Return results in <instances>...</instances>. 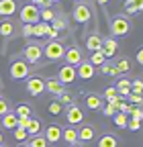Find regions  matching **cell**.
Here are the masks:
<instances>
[{"instance_id":"6da1fadb","label":"cell","mask_w":143,"mask_h":147,"mask_svg":"<svg viewBox=\"0 0 143 147\" xmlns=\"http://www.w3.org/2000/svg\"><path fill=\"white\" fill-rule=\"evenodd\" d=\"M133 29V23H131V18L129 16H125V14H117L113 16V21H111V37H125V35H129Z\"/></svg>"},{"instance_id":"7a4b0ae2","label":"cell","mask_w":143,"mask_h":147,"mask_svg":"<svg viewBox=\"0 0 143 147\" xmlns=\"http://www.w3.org/2000/svg\"><path fill=\"white\" fill-rule=\"evenodd\" d=\"M92 14H94V4L92 2H76L74 6V12H72V16H74L76 23H90L92 21Z\"/></svg>"},{"instance_id":"3957f363","label":"cell","mask_w":143,"mask_h":147,"mask_svg":"<svg viewBox=\"0 0 143 147\" xmlns=\"http://www.w3.org/2000/svg\"><path fill=\"white\" fill-rule=\"evenodd\" d=\"M41 57H43V45H41V43L31 41V43L25 45V49H23V59H25L29 65H35Z\"/></svg>"},{"instance_id":"277c9868","label":"cell","mask_w":143,"mask_h":147,"mask_svg":"<svg viewBox=\"0 0 143 147\" xmlns=\"http://www.w3.org/2000/svg\"><path fill=\"white\" fill-rule=\"evenodd\" d=\"M63 53H65V45L59 43L57 39H51L47 41V45L43 47V55L49 59V61H57V59H63Z\"/></svg>"},{"instance_id":"5b68a950","label":"cell","mask_w":143,"mask_h":147,"mask_svg":"<svg viewBox=\"0 0 143 147\" xmlns=\"http://www.w3.org/2000/svg\"><path fill=\"white\" fill-rule=\"evenodd\" d=\"M29 74H31V65H29L23 57L10 61V78H12V80H27Z\"/></svg>"},{"instance_id":"8992f818","label":"cell","mask_w":143,"mask_h":147,"mask_svg":"<svg viewBox=\"0 0 143 147\" xmlns=\"http://www.w3.org/2000/svg\"><path fill=\"white\" fill-rule=\"evenodd\" d=\"M19 18H21L23 25H35V23H39L41 21V18H39V6L25 4L23 8H19Z\"/></svg>"},{"instance_id":"52a82bcc","label":"cell","mask_w":143,"mask_h":147,"mask_svg":"<svg viewBox=\"0 0 143 147\" xmlns=\"http://www.w3.org/2000/svg\"><path fill=\"white\" fill-rule=\"evenodd\" d=\"M63 59H65V63L67 65H80L82 61H84V55H82V49L78 47V45H69V47H65V53H63Z\"/></svg>"},{"instance_id":"ba28073f","label":"cell","mask_w":143,"mask_h":147,"mask_svg":"<svg viewBox=\"0 0 143 147\" xmlns=\"http://www.w3.org/2000/svg\"><path fill=\"white\" fill-rule=\"evenodd\" d=\"M65 121H67V125H72V127L82 125V123H84V110H82L78 104H69V106L65 108Z\"/></svg>"},{"instance_id":"9c48e42d","label":"cell","mask_w":143,"mask_h":147,"mask_svg":"<svg viewBox=\"0 0 143 147\" xmlns=\"http://www.w3.org/2000/svg\"><path fill=\"white\" fill-rule=\"evenodd\" d=\"M57 80L63 84V86H67V84H74L76 80H78V76H76V67L74 65H61L59 67V71H57Z\"/></svg>"},{"instance_id":"30bf717a","label":"cell","mask_w":143,"mask_h":147,"mask_svg":"<svg viewBox=\"0 0 143 147\" xmlns=\"http://www.w3.org/2000/svg\"><path fill=\"white\" fill-rule=\"evenodd\" d=\"M96 135H98L96 127L88 125V123H82V125H78V139H80V143L94 141V139H96Z\"/></svg>"},{"instance_id":"8fae6325","label":"cell","mask_w":143,"mask_h":147,"mask_svg":"<svg viewBox=\"0 0 143 147\" xmlns=\"http://www.w3.org/2000/svg\"><path fill=\"white\" fill-rule=\"evenodd\" d=\"M27 92L31 96H39L41 92H45V80L39 76H29L27 78Z\"/></svg>"},{"instance_id":"7c38bea8","label":"cell","mask_w":143,"mask_h":147,"mask_svg":"<svg viewBox=\"0 0 143 147\" xmlns=\"http://www.w3.org/2000/svg\"><path fill=\"white\" fill-rule=\"evenodd\" d=\"M100 51L104 53L106 59H113L117 55V51H119V41L115 37H106V39H102V49Z\"/></svg>"},{"instance_id":"4fadbf2b","label":"cell","mask_w":143,"mask_h":147,"mask_svg":"<svg viewBox=\"0 0 143 147\" xmlns=\"http://www.w3.org/2000/svg\"><path fill=\"white\" fill-rule=\"evenodd\" d=\"M19 12V0H0V16L10 18Z\"/></svg>"},{"instance_id":"5bb4252c","label":"cell","mask_w":143,"mask_h":147,"mask_svg":"<svg viewBox=\"0 0 143 147\" xmlns=\"http://www.w3.org/2000/svg\"><path fill=\"white\" fill-rule=\"evenodd\" d=\"M94 74H96V67L90 61H86V59L80 65H76V76L80 80H90V78H94Z\"/></svg>"},{"instance_id":"9a60e30c","label":"cell","mask_w":143,"mask_h":147,"mask_svg":"<svg viewBox=\"0 0 143 147\" xmlns=\"http://www.w3.org/2000/svg\"><path fill=\"white\" fill-rule=\"evenodd\" d=\"M43 137L47 139V143H49V145H51V143H57V141H61V127H59V125H55V123L47 125V127H45V133H43Z\"/></svg>"},{"instance_id":"2e32d148","label":"cell","mask_w":143,"mask_h":147,"mask_svg":"<svg viewBox=\"0 0 143 147\" xmlns=\"http://www.w3.org/2000/svg\"><path fill=\"white\" fill-rule=\"evenodd\" d=\"M86 49L88 51H100L102 49V37L98 35V33H90V35H88L86 37Z\"/></svg>"},{"instance_id":"e0dca14e","label":"cell","mask_w":143,"mask_h":147,"mask_svg":"<svg viewBox=\"0 0 143 147\" xmlns=\"http://www.w3.org/2000/svg\"><path fill=\"white\" fill-rule=\"evenodd\" d=\"M45 90L51 92V94H55V96H61L63 92H65V86L57 78H51V80H45Z\"/></svg>"},{"instance_id":"ac0fdd59","label":"cell","mask_w":143,"mask_h":147,"mask_svg":"<svg viewBox=\"0 0 143 147\" xmlns=\"http://www.w3.org/2000/svg\"><path fill=\"white\" fill-rule=\"evenodd\" d=\"M96 147H119V137L113 133H104L96 139Z\"/></svg>"},{"instance_id":"d6986e66","label":"cell","mask_w":143,"mask_h":147,"mask_svg":"<svg viewBox=\"0 0 143 147\" xmlns=\"http://www.w3.org/2000/svg\"><path fill=\"white\" fill-rule=\"evenodd\" d=\"M61 139L65 141V143H78L80 139H78V127H72V125H67V127H63L61 129Z\"/></svg>"},{"instance_id":"ffe728a7","label":"cell","mask_w":143,"mask_h":147,"mask_svg":"<svg viewBox=\"0 0 143 147\" xmlns=\"http://www.w3.org/2000/svg\"><path fill=\"white\" fill-rule=\"evenodd\" d=\"M102 100H104V98H102L100 94H86V96H84V102H86V106L90 108V110H100V108L104 106Z\"/></svg>"},{"instance_id":"44dd1931","label":"cell","mask_w":143,"mask_h":147,"mask_svg":"<svg viewBox=\"0 0 143 147\" xmlns=\"http://www.w3.org/2000/svg\"><path fill=\"white\" fill-rule=\"evenodd\" d=\"M12 113L16 115V119H31L33 117V106L27 104V102H19V104L14 106Z\"/></svg>"},{"instance_id":"7402d4cb","label":"cell","mask_w":143,"mask_h":147,"mask_svg":"<svg viewBox=\"0 0 143 147\" xmlns=\"http://www.w3.org/2000/svg\"><path fill=\"white\" fill-rule=\"evenodd\" d=\"M14 35V23L12 18H2L0 21V37H4V39H8V37Z\"/></svg>"},{"instance_id":"603a6c76","label":"cell","mask_w":143,"mask_h":147,"mask_svg":"<svg viewBox=\"0 0 143 147\" xmlns=\"http://www.w3.org/2000/svg\"><path fill=\"white\" fill-rule=\"evenodd\" d=\"M41 131H43L41 119H37V117H31V119H29V123H27V133H29V137H31V135H39Z\"/></svg>"},{"instance_id":"cb8c5ba5","label":"cell","mask_w":143,"mask_h":147,"mask_svg":"<svg viewBox=\"0 0 143 147\" xmlns=\"http://www.w3.org/2000/svg\"><path fill=\"white\" fill-rule=\"evenodd\" d=\"M2 129H8V131H12V129H16V125H19V119H16V115L12 113V110H8V113L2 117Z\"/></svg>"},{"instance_id":"d4e9b609","label":"cell","mask_w":143,"mask_h":147,"mask_svg":"<svg viewBox=\"0 0 143 147\" xmlns=\"http://www.w3.org/2000/svg\"><path fill=\"white\" fill-rule=\"evenodd\" d=\"M115 88H117V92H119L121 96H129L131 94V80L129 78H121Z\"/></svg>"},{"instance_id":"484cf974","label":"cell","mask_w":143,"mask_h":147,"mask_svg":"<svg viewBox=\"0 0 143 147\" xmlns=\"http://www.w3.org/2000/svg\"><path fill=\"white\" fill-rule=\"evenodd\" d=\"M27 145H29V147H49L47 139L43 137V133H39V135H31V137L27 139Z\"/></svg>"},{"instance_id":"4316f807","label":"cell","mask_w":143,"mask_h":147,"mask_svg":"<svg viewBox=\"0 0 143 147\" xmlns=\"http://www.w3.org/2000/svg\"><path fill=\"white\" fill-rule=\"evenodd\" d=\"M100 74H102V76H119V71H117V67H115V63L111 59H106L100 65Z\"/></svg>"},{"instance_id":"83f0119b","label":"cell","mask_w":143,"mask_h":147,"mask_svg":"<svg viewBox=\"0 0 143 147\" xmlns=\"http://www.w3.org/2000/svg\"><path fill=\"white\" fill-rule=\"evenodd\" d=\"M115 67H117L119 74H127V71H131V61H129L127 57H119V59L115 61Z\"/></svg>"},{"instance_id":"f1b7e54d","label":"cell","mask_w":143,"mask_h":147,"mask_svg":"<svg viewBox=\"0 0 143 147\" xmlns=\"http://www.w3.org/2000/svg\"><path fill=\"white\" fill-rule=\"evenodd\" d=\"M88 61H90L94 67H100V65L106 61V57H104L102 51H92V53H90V59H88Z\"/></svg>"},{"instance_id":"f546056e","label":"cell","mask_w":143,"mask_h":147,"mask_svg":"<svg viewBox=\"0 0 143 147\" xmlns=\"http://www.w3.org/2000/svg\"><path fill=\"white\" fill-rule=\"evenodd\" d=\"M113 121H115V125L119 127V129H127V113H115L113 115Z\"/></svg>"},{"instance_id":"4dcf8cb0","label":"cell","mask_w":143,"mask_h":147,"mask_svg":"<svg viewBox=\"0 0 143 147\" xmlns=\"http://www.w3.org/2000/svg\"><path fill=\"white\" fill-rule=\"evenodd\" d=\"M51 27L55 29V31L67 29V25H65V16H59V14H55V16H53V21H51Z\"/></svg>"},{"instance_id":"1f68e13d","label":"cell","mask_w":143,"mask_h":147,"mask_svg":"<svg viewBox=\"0 0 143 147\" xmlns=\"http://www.w3.org/2000/svg\"><path fill=\"white\" fill-rule=\"evenodd\" d=\"M53 16H55V12H53L51 8H39V18L43 23H51Z\"/></svg>"},{"instance_id":"d6a6232c","label":"cell","mask_w":143,"mask_h":147,"mask_svg":"<svg viewBox=\"0 0 143 147\" xmlns=\"http://www.w3.org/2000/svg\"><path fill=\"white\" fill-rule=\"evenodd\" d=\"M49 113H51L53 117H59V115L63 113V104H61L59 100H53V102L49 104Z\"/></svg>"},{"instance_id":"836d02e7","label":"cell","mask_w":143,"mask_h":147,"mask_svg":"<svg viewBox=\"0 0 143 147\" xmlns=\"http://www.w3.org/2000/svg\"><path fill=\"white\" fill-rule=\"evenodd\" d=\"M12 135H14V139H16V141H21V143L29 139V133H27V129H21V127L12 129Z\"/></svg>"},{"instance_id":"e575fe53","label":"cell","mask_w":143,"mask_h":147,"mask_svg":"<svg viewBox=\"0 0 143 147\" xmlns=\"http://www.w3.org/2000/svg\"><path fill=\"white\" fill-rule=\"evenodd\" d=\"M131 92H133V94L143 96V80H139V78L131 80Z\"/></svg>"},{"instance_id":"d590c367","label":"cell","mask_w":143,"mask_h":147,"mask_svg":"<svg viewBox=\"0 0 143 147\" xmlns=\"http://www.w3.org/2000/svg\"><path fill=\"white\" fill-rule=\"evenodd\" d=\"M33 35L35 37H43L45 35V23H35L33 25Z\"/></svg>"},{"instance_id":"8d00e7d4","label":"cell","mask_w":143,"mask_h":147,"mask_svg":"<svg viewBox=\"0 0 143 147\" xmlns=\"http://www.w3.org/2000/svg\"><path fill=\"white\" fill-rule=\"evenodd\" d=\"M10 110V104H8V100L4 98V96H0V117H4L6 113Z\"/></svg>"},{"instance_id":"74e56055","label":"cell","mask_w":143,"mask_h":147,"mask_svg":"<svg viewBox=\"0 0 143 147\" xmlns=\"http://www.w3.org/2000/svg\"><path fill=\"white\" fill-rule=\"evenodd\" d=\"M123 4H131L137 12H141V10H143V0H125Z\"/></svg>"},{"instance_id":"f35d334b","label":"cell","mask_w":143,"mask_h":147,"mask_svg":"<svg viewBox=\"0 0 143 147\" xmlns=\"http://www.w3.org/2000/svg\"><path fill=\"white\" fill-rule=\"evenodd\" d=\"M119 94V92H117V88L115 86H111V88H106L104 90V94H102V98H106V100H111V98H115Z\"/></svg>"},{"instance_id":"ab89813d","label":"cell","mask_w":143,"mask_h":147,"mask_svg":"<svg viewBox=\"0 0 143 147\" xmlns=\"http://www.w3.org/2000/svg\"><path fill=\"white\" fill-rule=\"evenodd\" d=\"M127 129H129V131H139V129H141V121L129 119V121H127Z\"/></svg>"},{"instance_id":"60d3db41","label":"cell","mask_w":143,"mask_h":147,"mask_svg":"<svg viewBox=\"0 0 143 147\" xmlns=\"http://www.w3.org/2000/svg\"><path fill=\"white\" fill-rule=\"evenodd\" d=\"M102 113H104V115H106V117H113V115H115V113H119V110H117V106H113V104H111V102H109V104H106V106H104V108H102Z\"/></svg>"},{"instance_id":"b9f144b4","label":"cell","mask_w":143,"mask_h":147,"mask_svg":"<svg viewBox=\"0 0 143 147\" xmlns=\"http://www.w3.org/2000/svg\"><path fill=\"white\" fill-rule=\"evenodd\" d=\"M129 115H133V119H135V121H143V110H141V108H137V104L133 106V110H131Z\"/></svg>"},{"instance_id":"7bdbcfd3","label":"cell","mask_w":143,"mask_h":147,"mask_svg":"<svg viewBox=\"0 0 143 147\" xmlns=\"http://www.w3.org/2000/svg\"><path fill=\"white\" fill-rule=\"evenodd\" d=\"M59 102L61 104H74V102H72V96L67 94V92H63V94L59 96Z\"/></svg>"},{"instance_id":"ee69618b","label":"cell","mask_w":143,"mask_h":147,"mask_svg":"<svg viewBox=\"0 0 143 147\" xmlns=\"http://www.w3.org/2000/svg\"><path fill=\"white\" fill-rule=\"evenodd\" d=\"M31 35H33V25H25V27H23V37H25V39H29Z\"/></svg>"},{"instance_id":"f6af8a7d","label":"cell","mask_w":143,"mask_h":147,"mask_svg":"<svg viewBox=\"0 0 143 147\" xmlns=\"http://www.w3.org/2000/svg\"><path fill=\"white\" fill-rule=\"evenodd\" d=\"M127 98L131 100V104H139V100H141V96H139V94H133V92H131Z\"/></svg>"},{"instance_id":"bcb514c9","label":"cell","mask_w":143,"mask_h":147,"mask_svg":"<svg viewBox=\"0 0 143 147\" xmlns=\"http://www.w3.org/2000/svg\"><path fill=\"white\" fill-rule=\"evenodd\" d=\"M135 59H137V63L143 65V47H139V51L135 53Z\"/></svg>"},{"instance_id":"7dc6e473","label":"cell","mask_w":143,"mask_h":147,"mask_svg":"<svg viewBox=\"0 0 143 147\" xmlns=\"http://www.w3.org/2000/svg\"><path fill=\"white\" fill-rule=\"evenodd\" d=\"M125 8H127V12H129V14H135V12H137V10L131 6V4H125Z\"/></svg>"},{"instance_id":"c3c4849f","label":"cell","mask_w":143,"mask_h":147,"mask_svg":"<svg viewBox=\"0 0 143 147\" xmlns=\"http://www.w3.org/2000/svg\"><path fill=\"white\" fill-rule=\"evenodd\" d=\"M96 2H98V4H102V6H104V4H109V2H111V0H96Z\"/></svg>"},{"instance_id":"681fc988","label":"cell","mask_w":143,"mask_h":147,"mask_svg":"<svg viewBox=\"0 0 143 147\" xmlns=\"http://www.w3.org/2000/svg\"><path fill=\"white\" fill-rule=\"evenodd\" d=\"M69 147H84V143H80V141H78V143H72Z\"/></svg>"},{"instance_id":"f907efd6","label":"cell","mask_w":143,"mask_h":147,"mask_svg":"<svg viewBox=\"0 0 143 147\" xmlns=\"http://www.w3.org/2000/svg\"><path fill=\"white\" fill-rule=\"evenodd\" d=\"M0 145H4V135H2V131H0Z\"/></svg>"},{"instance_id":"816d5d0a","label":"cell","mask_w":143,"mask_h":147,"mask_svg":"<svg viewBox=\"0 0 143 147\" xmlns=\"http://www.w3.org/2000/svg\"><path fill=\"white\" fill-rule=\"evenodd\" d=\"M137 106H139V108L143 110V96H141V100H139V104H137Z\"/></svg>"},{"instance_id":"f5cc1de1","label":"cell","mask_w":143,"mask_h":147,"mask_svg":"<svg viewBox=\"0 0 143 147\" xmlns=\"http://www.w3.org/2000/svg\"><path fill=\"white\" fill-rule=\"evenodd\" d=\"M49 2H51V4H55V2H61V0H49Z\"/></svg>"},{"instance_id":"db71d44e","label":"cell","mask_w":143,"mask_h":147,"mask_svg":"<svg viewBox=\"0 0 143 147\" xmlns=\"http://www.w3.org/2000/svg\"><path fill=\"white\" fill-rule=\"evenodd\" d=\"M19 147H29V145H27V143H21V145H19Z\"/></svg>"},{"instance_id":"11a10c76","label":"cell","mask_w":143,"mask_h":147,"mask_svg":"<svg viewBox=\"0 0 143 147\" xmlns=\"http://www.w3.org/2000/svg\"><path fill=\"white\" fill-rule=\"evenodd\" d=\"M74 2H82V0H74Z\"/></svg>"},{"instance_id":"9f6ffc18","label":"cell","mask_w":143,"mask_h":147,"mask_svg":"<svg viewBox=\"0 0 143 147\" xmlns=\"http://www.w3.org/2000/svg\"><path fill=\"white\" fill-rule=\"evenodd\" d=\"M0 147H6V145H0Z\"/></svg>"}]
</instances>
